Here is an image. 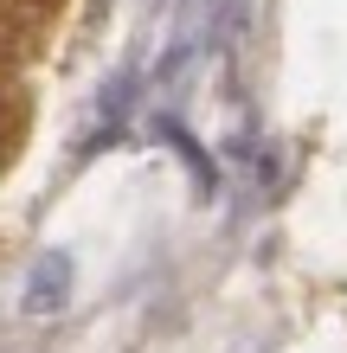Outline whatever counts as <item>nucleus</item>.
Wrapping results in <instances>:
<instances>
[{
  "mask_svg": "<svg viewBox=\"0 0 347 353\" xmlns=\"http://www.w3.org/2000/svg\"><path fill=\"white\" fill-rule=\"evenodd\" d=\"M65 276H71V263L52 251V257H46V276L32 270V296H26V308H58V302H65Z\"/></svg>",
  "mask_w": 347,
  "mask_h": 353,
  "instance_id": "f257e3e1",
  "label": "nucleus"
}]
</instances>
